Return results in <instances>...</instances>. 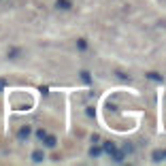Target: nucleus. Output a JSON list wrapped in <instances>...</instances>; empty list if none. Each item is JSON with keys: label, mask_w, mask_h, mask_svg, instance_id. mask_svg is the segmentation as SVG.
Wrapping results in <instances>:
<instances>
[{"label": "nucleus", "mask_w": 166, "mask_h": 166, "mask_svg": "<svg viewBox=\"0 0 166 166\" xmlns=\"http://www.w3.org/2000/svg\"><path fill=\"white\" fill-rule=\"evenodd\" d=\"M111 158H113L115 162H124V158H126V154H124L121 149H117V147H115V149L111 151Z\"/></svg>", "instance_id": "1"}, {"label": "nucleus", "mask_w": 166, "mask_h": 166, "mask_svg": "<svg viewBox=\"0 0 166 166\" xmlns=\"http://www.w3.org/2000/svg\"><path fill=\"white\" fill-rule=\"evenodd\" d=\"M43 141H45V145H47V147H56V136H47V134H45V139H43Z\"/></svg>", "instance_id": "2"}, {"label": "nucleus", "mask_w": 166, "mask_h": 166, "mask_svg": "<svg viewBox=\"0 0 166 166\" xmlns=\"http://www.w3.org/2000/svg\"><path fill=\"white\" fill-rule=\"evenodd\" d=\"M28 136H30V128H28V126H24V128L19 130V139H22V141H26Z\"/></svg>", "instance_id": "3"}, {"label": "nucleus", "mask_w": 166, "mask_h": 166, "mask_svg": "<svg viewBox=\"0 0 166 166\" xmlns=\"http://www.w3.org/2000/svg\"><path fill=\"white\" fill-rule=\"evenodd\" d=\"M100 154H102V149H100V147H94V145H92V149H90V155H92V158H98Z\"/></svg>", "instance_id": "4"}, {"label": "nucleus", "mask_w": 166, "mask_h": 166, "mask_svg": "<svg viewBox=\"0 0 166 166\" xmlns=\"http://www.w3.org/2000/svg\"><path fill=\"white\" fill-rule=\"evenodd\" d=\"M162 160H166L164 151H154V162H162Z\"/></svg>", "instance_id": "5"}, {"label": "nucleus", "mask_w": 166, "mask_h": 166, "mask_svg": "<svg viewBox=\"0 0 166 166\" xmlns=\"http://www.w3.org/2000/svg\"><path fill=\"white\" fill-rule=\"evenodd\" d=\"M102 149H105V151H107V154H111V151H113V149H115V143L107 141V143H105V147H102Z\"/></svg>", "instance_id": "6"}, {"label": "nucleus", "mask_w": 166, "mask_h": 166, "mask_svg": "<svg viewBox=\"0 0 166 166\" xmlns=\"http://www.w3.org/2000/svg\"><path fill=\"white\" fill-rule=\"evenodd\" d=\"M32 162H43V151H34L32 154Z\"/></svg>", "instance_id": "7"}, {"label": "nucleus", "mask_w": 166, "mask_h": 166, "mask_svg": "<svg viewBox=\"0 0 166 166\" xmlns=\"http://www.w3.org/2000/svg\"><path fill=\"white\" fill-rule=\"evenodd\" d=\"M58 9H71V2L68 0H58Z\"/></svg>", "instance_id": "8"}, {"label": "nucleus", "mask_w": 166, "mask_h": 166, "mask_svg": "<svg viewBox=\"0 0 166 166\" xmlns=\"http://www.w3.org/2000/svg\"><path fill=\"white\" fill-rule=\"evenodd\" d=\"M132 149H134V147H132L130 143H126V145L121 147V151H124V154H132Z\"/></svg>", "instance_id": "9"}, {"label": "nucleus", "mask_w": 166, "mask_h": 166, "mask_svg": "<svg viewBox=\"0 0 166 166\" xmlns=\"http://www.w3.org/2000/svg\"><path fill=\"white\" fill-rule=\"evenodd\" d=\"M149 79H154V81H162V75H158V72H149Z\"/></svg>", "instance_id": "10"}, {"label": "nucleus", "mask_w": 166, "mask_h": 166, "mask_svg": "<svg viewBox=\"0 0 166 166\" xmlns=\"http://www.w3.org/2000/svg\"><path fill=\"white\" fill-rule=\"evenodd\" d=\"M81 79H83L85 83H92V79H90V72H85V71L81 72Z\"/></svg>", "instance_id": "11"}, {"label": "nucleus", "mask_w": 166, "mask_h": 166, "mask_svg": "<svg viewBox=\"0 0 166 166\" xmlns=\"http://www.w3.org/2000/svg\"><path fill=\"white\" fill-rule=\"evenodd\" d=\"M36 136H38V139L43 141V139H45V130H36Z\"/></svg>", "instance_id": "12"}, {"label": "nucleus", "mask_w": 166, "mask_h": 166, "mask_svg": "<svg viewBox=\"0 0 166 166\" xmlns=\"http://www.w3.org/2000/svg\"><path fill=\"white\" fill-rule=\"evenodd\" d=\"M92 143H94V145H96V143H100V136H98V134H94V136H92Z\"/></svg>", "instance_id": "13"}, {"label": "nucleus", "mask_w": 166, "mask_h": 166, "mask_svg": "<svg viewBox=\"0 0 166 166\" xmlns=\"http://www.w3.org/2000/svg\"><path fill=\"white\" fill-rule=\"evenodd\" d=\"M4 85H7V81H4V79H0V90H2Z\"/></svg>", "instance_id": "14"}]
</instances>
